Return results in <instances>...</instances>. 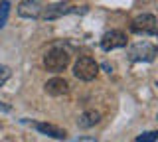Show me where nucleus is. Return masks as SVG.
Here are the masks:
<instances>
[{
  "label": "nucleus",
  "mask_w": 158,
  "mask_h": 142,
  "mask_svg": "<svg viewBox=\"0 0 158 142\" xmlns=\"http://www.w3.org/2000/svg\"><path fill=\"white\" fill-rule=\"evenodd\" d=\"M71 142H97L93 136H81V138H75V140H71Z\"/></svg>",
  "instance_id": "4468645a"
},
{
  "label": "nucleus",
  "mask_w": 158,
  "mask_h": 142,
  "mask_svg": "<svg viewBox=\"0 0 158 142\" xmlns=\"http://www.w3.org/2000/svg\"><path fill=\"white\" fill-rule=\"evenodd\" d=\"M97 73H99V63L93 59V57L83 55V57H79L75 61V65H73V75L81 81H93L97 77Z\"/></svg>",
  "instance_id": "f03ea898"
},
{
  "label": "nucleus",
  "mask_w": 158,
  "mask_h": 142,
  "mask_svg": "<svg viewBox=\"0 0 158 142\" xmlns=\"http://www.w3.org/2000/svg\"><path fill=\"white\" fill-rule=\"evenodd\" d=\"M131 32L142 34V36H156V16L154 14H140L131 22Z\"/></svg>",
  "instance_id": "7ed1b4c3"
},
{
  "label": "nucleus",
  "mask_w": 158,
  "mask_h": 142,
  "mask_svg": "<svg viewBox=\"0 0 158 142\" xmlns=\"http://www.w3.org/2000/svg\"><path fill=\"white\" fill-rule=\"evenodd\" d=\"M8 16H10V2L8 0H2V2H0V28L6 26Z\"/></svg>",
  "instance_id": "9b49d317"
},
{
  "label": "nucleus",
  "mask_w": 158,
  "mask_h": 142,
  "mask_svg": "<svg viewBox=\"0 0 158 142\" xmlns=\"http://www.w3.org/2000/svg\"><path fill=\"white\" fill-rule=\"evenodd\" d=\"M99 120H101V115H99L97 111H85V112L79 115L77 124L81 126V128H91V126H95Z\"/></svg>",
  "instance_id": "9d476101"
},
{
  "label": "nucleus",
  "mask_w": 158,
  "mask_h": 142,
  "mask_svg": "<svg viewBox=\"0 0 158 142\" xmlns=\"http://www.w3.org/2000/svg\"><path fill=\"white\" fill-rule=\"evenodd\" d=\"M154 57H156V47L148 42H138L128 50L131 61H154Z\"/></svg>",
  "instance_id": "20e7f679"
},
{
  "label": "nucleus",
  "mask_w": 158,
  "mask_h": 142,
  "mask_svg": "<svg viewBox=\"0 0 158 142\" xmlns=\"http://www.w3.org/2000/svg\"><path fill=\"white\" fill-rule=\"evenodd\" d=\"M67 91H69V83L65 79H61V77H53V79H49L46 83V93L52 97H61Z\"/></svg>",
  "instance_id": "1a4fd4ad"
},
{
  "label": "nucleus",
  "mask_w": 158,
  "mask_h": 142,
  "mask_svg": "<svg viewBox=\"0 0 158 142\" xmlns=\"http://www.w3.org/2000/svg\"><path fill=\"white\" fill-rule=\"evenodd\" d=\"M158 140V132L156 130H148V132H142V134H138L136 142H156Z\"/></svg>",
  "instance_id": "f8f14e48"
},
{
  "label": "nucleus",
  "mask_w": 158,
  "mask_h": 142,
  "mask_svg": "<svg viewBox=\"0 0 158 142\" xmlns=\"http://www.w3.org/2000/svg\"><path fill=\"white\" fill-rule=\"evenodd\" d=\"M32 126L38 132L49 136V138H56V140H65L67 138V132L65 130L59 128V126H56V124H49V122H32Z\"/></svg>",
  "instance_id": "6e6552de"
},
{
  "label": "nucleus",
  "mask_w": 158,
  "mask_h": 142,
  "mask_svg": "<svg viewBox=\"0 0 158 142\" xmlns=\"http://www.w3.org/2000/svg\"><path fill=\"white\" fill-rule=\"evenodd\" d=\"M125 46H127V34L121 30H111L101 38V47L105 51H113V50H118V47H125Z\"/></svg>",
  "instance_id": "423d86ee"
},
{
  "label": "nucleus",
  "mask_w": 158,
  "mask_h": 142,
  "mask_svg": "<svg viewBox=\"0 0 158 142\" xmlns=\"http://www.w3.org/2000/svg\"><path fill=\"white\" fill-rule=\"evenodd\" d=\"M42 10H44V6L38 0H24V2L18 4V16H22V18H40Z\"/></svg>",
  "instance_id": "0eeeda50"
},
{
  "label": "nucleus",
  "mask_w": 158,
  "mask_h": 142,
  "mask_svg": "<svg viewBox=\"0 0 158 142\" xmlns=\"http://www.w3.org/2000/svg\"><path fill=\"white\" fill-rule=\"evenodd\" d=\"M0 109H4V111H10V107H8V105H4V103H0Z\"/></svg>",
  "instance_id": "2eb2a0df"
},
{
  "label": "nucleus",
  "mask_w": 158,
  "mask_h": 142,
  "mask_svg": "<svg viewBox=\"0 0 158 142\" xmlns=\"http://www.w3.org/2000/svg\"><path fill=\"white\" fill-rule=\"evenodd\" d=\"M10 75H12V71H10L6 65H0V87L10 79Z\"/></svg>",
  "instance_id": "ddd939ff"
},
{
  "label": "nucleus",
  "mask_w": 158,
  "mask_h": 142,
  "mask_svg": "<svg viewBox=\"0 0 158 142\" xmlns=\"http://www.w3.org/2000/svg\"><path fill=\"white\" fill-rule=\"evenodd\" d=\"M69 59H71V55H69L67 50H63V47H52L44 55V65H46L48 71L59 73L69 65Z\"/></svg>",
  "instance_id": "f257e3e1"
},
{
  "label": "nucleus",
  "mask_w": 158,
  "mask_h": 142,
  "mask_svg": "<svg viewBox=\"0 0 158 142\" xmlns=\"http://www.w3.org/2000/svg\"><path fill=\"white\" fill-rule=\"evenodd\" d=\"M71 12H77V8L73 6L71 2H57V4L44 6L40 18H44V20H57V18L65 16V14H71Z\"/></svg>",
  "instance_id": "39448f33"
}]
</instances>
